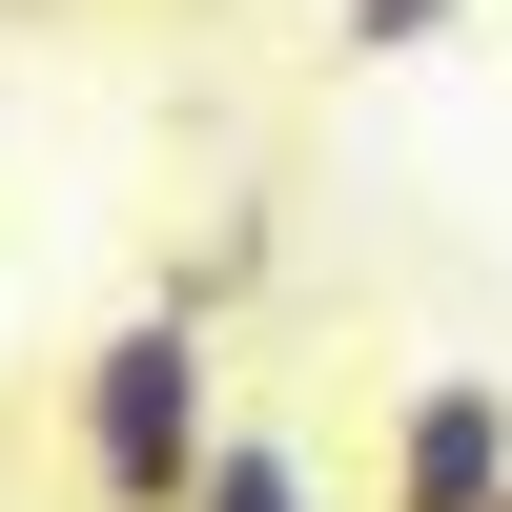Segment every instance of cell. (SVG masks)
Returning a JSON list of instances; mask_svg holds the SVG:
<instances>
[{"label":"cell","instance_id":"obj_1","mask_svg":"<svg viewBox=\"0 0 512 512\" xmlns=\"http://www.w3.org/2000/svg\"><path fill=\"white\" fill-rule=\"evenodd\" d=\"M62 451H82L103 512H185L205 451H226V349H205V308H123L103 349H82V390H62Z\"/></svg>","mask_w":512,"mask_h":512},{"label":"cell","instance_id":"obj_2","mask_svg":"<svg viewBox=\"0 0 512 512\" xmlns=\"http://www.w3.org/2000/svg\"><path fill=\"white\" fill-rule=\"evenodd\" d=\"M369 492H390V512H512V390H492V369H410Z\"/></svg>","mask_w":512,"mask_h":512},{"label":"cell","instance_id":"obj_3","mask_svg":"<svg viewBox=\"0 0 512 512\" xmlns=\"http://www.w3.org/2000/svg\"><path fill=\"white\" fill-rule=\"evenodd\" d=\"M185 512H328V492H308V451H287V431H226Z\"/></svg>","mask_w":512,"mask_h":512},{"label":"cell","instance_id":"obj_4","mask_svg":"<svg viewBox=\"0 0 512 512\" xmlns=\"http://www.w3.org/2000/svg\"><path fill=\"white\" fill-rule=\"evenodd\" d=\"M472 21V0H328V41H349V62H410V41H451Z\"/></svg>","mask_w":512,"mask_h":512}]
</instances>
